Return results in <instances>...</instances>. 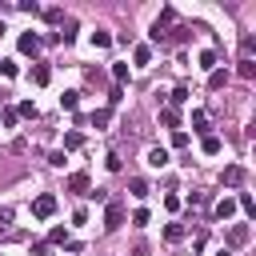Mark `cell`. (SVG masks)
Wrapping results in <instances>:
<instances>
[{
  "mask_svg": "<svg viewBox=\"0 0 256 256\" xmlns=\"http://www.w3.org/2000/svg\"><path fill=\"white\" fill-rule=\"evenodd\" d=\"M124 216H128V212H124V204H120V200H108V204H104V228H108V232H112V228H120V224H124Z\"/></svg>",
  "mask_w": 256,
  "mask_h": 256,
  "instance_id": "obj_3",
  "label": "cell"
},
{
  "mask_svg": "<svg viewBox=\"0 0 256 256\" xmlns=\"http://www.w3.org/2000/svg\"><path fill=\"white\" fill-rule=\"evenodd\" d=\"M184 100H188V88H176V92H172V96H168V108H180V104H184Z\"/></svg>",
  "mask_w": 256,
  "mask_h": 256,
  "instance_id": "obj_25",
  "label": "cell"
},
{
  "mask_svg": "<svg viewBox=\"0 0 256 256\" xmlns=\"http://www.w3.org/2000/svg\"><path fill=\"white\" fill-rule=\"evenodd\" d=\"M184 236H188V228H184V224H168V228H164V240H168V244H180Z\"/></svg>",
  "mask_w": 256,
  "mask_h": 256,
  "instance_id": "obj_13",
  "label": "cell"
},
{
  "mask_svg": "<svg viewBox=\"0 0 256 256\" xmlns=\"http://www.w3.org/2000/svg\"><path fill=\"white\" fill-rule=\"evenodd\" d=\"M60 108H64V112H76V108H80V92H64V96H60Z\"/></svg>",
  "mask_w": 256,
  "mask_h": 256,
  "instance_id": "obj_21",
  "label": "cell"
},
{
  "mask_svg": "<svg viewBox=\"0 0 256 256\" xmlns=\"http://www.w3.org/2000/svg\"><path fill=\"white\" fill-rule=\"evenodd\" d=\"M112 80L124 84V80H128V64H112Z\"/></svg>",
  "mask_w": 256,
  "mask_h": 256,
  "instance_id": "obj_28",
  "label": "cell"
},
{
  "mask_svg": "<svg viewBox=\"0 0 256 256\" xmlns=\"http://www.w3.org/2000/svg\"><path fill=\"white\" fill-rule=\"evenodd\" d=\"M104 164H108V172H120V168H124V164H120V156H116V152H108V156H104Z\"/></svg>",
  "mask_w": 256,
  "mask_h": 256,
  "instance_id": "obj_34",
  "label": "cell"
},
{
  "mask_svg": "<svg viewBox=\"0 0 256 256\" xmlns=\"http://www.w3.org/2000/svg\"><path fill=\"white\" fill-rule=\"evenodd\" d=\"M128 192H132V196H148L152 188H148V180H144V176H132V180H128Z\"/></svg>",
  "mask_w": 256,
  "mask_h": 256,
  "instance_id": "obj_17",
  "label": "cell"
},
{
  "mask_svg": "<svg viewBox=\"0 0 256 256\" xmlns=\"http://www.w3.org/2000/svg\"><path fill=\"white\" fill-rule=\"evenodd\" d=\"M224 84H228V68H212V72H208V88H212V92H220Z\"/></svg>",
  "mask_w": 256,
  "mask_h": 256,
  "instance_id": "obj_9",
  "label": "cell"
},
{
  "mask_svg": "<svg viewBox=\"0 0 256 256\" xmlns=\"http://www.w3.org/2000/svg\"><path fill=\"white\" fill-rule=\"evenodd\" d=\"M212 212H216V220H228V216L236 212V196H224V200H216V208H212Z\"/></svg>",
  "mask_w": 256,
  "mask_h": 256,
  "instance_id": "obj_8",
  "label": "cell"
},
{
  "mask_svg": "<svg viewBox=\"0 0 256 256\" xmlns=\"http://www.w3.org/2000/svg\"><path fill=\"white\" fill-rule=\"evenodd\" d=\"M16 120H20V116H16V108H4V112H0V124H4V128H12Z\"/></svg>",
  "mask_w": 256,
  "mask_h": 256,
  "instance_id": "obj_29",
  "label": "cell"
},
{
  "mask_svg": "<svg viewBox=\"0 0 256 256\" xmlns=\"http://www.w3.org/2000/svg\"><path fill=\"white\" fill-rule=\"evenodd\" d=\"M172 148H188V132L176 128V132H172Z\"/></svg>",
  "mask_w": 256,
  "mask_h": 256,
  "instance_id": "obj_33",
  "label": "cell"
},
{
  "mask_svg": "<svg viewBox=\"0 0 256 256\" xmlns=\"http://www.w3.org/2000/svg\"><path fill=\"white\" fill-rule=\"evenodd\" d=\"M200 148H204V156H216V152H220L224 144H220V136H212V132H208V136L200 140Z\"/></svg>",
  "mask_w": 256,
  "mask_h": 256,
  "instance_id": "obj_16",
  "label": "cell"
},
{
  "mask_svg": "<svg viewBox=\"0 0 256 256\" xmlns=\"http://www.w3.org/2000/svg\"><path fill=\"white\" fill-rule=\"evenodd\" d=\"M256 56V36H244L240 40V60H252Z\"/></svg>",
  "mask_w": 256,
  "mask_h": 256,
  "instance_id": "obj_18",
  "label": "cell"
},
{
  "mask_svg": "<svg viewBox=\"0 0 256 256\" xmlns=\"http://www.w3.org/2000/svg\"><path fill=\"white\" fill-rule=\"evenodd\" d=\"M0 72H4V76H16L20 68H16V60H0Z\"/></svg>",
  "mask_w": 256,
  "mask_h": 256,
  "instance_id": "obj_38",
  "label": "cell"
},
{
  "mask_svg": "<svg viewBox=\"0 0 256 256\" xmlns=\"http://www.w3.org/2000/svg\"><path fill=\"white\" fill-rule=\"evenodd\" d=\"M236 204H240V208H244V212H248V216H252V212H256V200H252V196H248V192H244V196H240V200H236Z\"/></svg>",
  "mask_w": 256,
  "mask_h": 256,
  "instance_id": "obj_36",
  "label": "cell"
},
{
  "mask_svg": "<svg viewBox=\"0 0 256 256\" xmlns=\"http://www.w3.org/2000/svg\"><path fill=\"white\" fill-rule=\"evenodd\" d=\"M88 124H92V128H108V124H112V108H96V112L88 116Z\"/></svg>",
  "mask_w": 256,
  "mask_h": 256,
  "instance_id": "obj_10",
  "label": "cell"
},
{
  "mask_svg": "<svg viewBox=\"0 0 256 256\" xmlns=\"http://www.w3.org/2000/svg\"><path fill=\"white\" fill-rule=\"evenodd\" d=\"M0 36H4V20H0Z\"/></svg>",
  "mask_w": 256,
  "mask_h": 256,
  "instance_id": "obj_41",
  "label": "cell"
},
{
  "mask_svg": "<svg viewBox=\"0 0 256 256\" xmlns=\"http://www.w3.org/2000/svg\"><path fill=\"white\" fill-rule=\"evenodd\" d=\"M64 188H68V192H76V196H88L92 180H88V172H72V176L64 180Z\"/></svg>",
  "mask_w": 256,
  "mask_h": 256,
  "instance_id": "obj_5",
  "label": "cell"
},
{
  "mask_svg": "<svg viewBox=\"0 0 256 256\" xmlns=\"http://www.w3.org/2000/svg\"><path fill=\"white\" fill-rule=\"evenodd\" d=\"M132 224L144 228V224H148V208H136V212H132Z\"/></svg>",
  "mask_w": 256,
  "mask_h": 256,
  "instance_id": "obj_37",
  "label": "cell"
},
{
  "mask_svg": "<svg viewBox=\"0 0 256 256\" xmlns=\"http://www.w3.org/2000/svg\"><path fill=\"white\" fill-rule=\"evenodd\" d=\"M44 20H48V24H60V20H64V12L52 4V8H44Z\"/></svg>",
  "mask_w": 256,
  "mask_h": 256,
  "instance_id": "obj_26",
  "label": "cell"
},
{
  "mask_svg": "<svg viewBox=\"0 0 256 256\" xmlns=\"http://www.w3.org/2000/svg\"><path fill=\"white\" fill-rule=\"evenodd\" d=\"M200 68H204V72H212V68H216V52H212V48H204V52H200Z\"/></svg>",
  "mask_w": 256,
  "mask_h": 256,
  "instance_id": "obj_24",
  "label": "cell"
},
{
  "mask_svg": "<svg viewBox=\"0 0 256 256\" xmlns=\"http://www.w3.org/2000/svg\"><path fill=\"white\" fill-rule=\"evenodd\" d=\"M132 60H136V64H148V60H152V44H136V48H132Z\"/></svg>",
  "mask_w": 256,
  "mask_h": 256,
  "instance_id": "obj_19",
  "label": "cell"
},
{
  "mask_svg": "<svg viewBox=\"0 0 256 256\" xmlns=\"http://www.w3.org/2000/svg\"><path fill=\"white\" fill-rule=\"evenodd\" d=\"M120 100H124V88H120V84H116V88H112V92H108V108H116V104H120Z\"/></svg>",
  "mask_w": 256,
  "mask_h": 256,
  "instance_id": "obj_31",
  "label": "cell"
},
{
  "mask_svg": "<svg viewBox=\"0 0 256 256\" xmlns=\"http://www.w3.org/2000/svg\"><path fill=\"white\" fill-rule=\"evenodd\" d=\"M60 36H64V44H72L76 40V20H64V32Z\"/></svg>",
  "mask_w": 256,
  "mask_h": 256,
  "instance_id": "obj_27",
  "label": "cell"
},
{
  "mask_svg": "<svg viewBox=\"0 0 256 256\" xmlns=\"http://www.w3.org/2000/svg\"><path fill=\"white\" fill-rule=\"evenodd\" d=\"M132 256H148V244H144V240H136V244H132Z\"/></svg>",
  "mask_w": 256,
  "mask_h": 256,
  "instance_id": "obj_39",
  "label": "cell"
},
{
  "mask_svg": "<svg viewBox=\"0 0 256 256\" xmlns=\"http://www.w3.org/2000/svg\"><path fill=\"white\" fill-rule=\"evenodd\" d=\"M40 44H44V40H40L36 32H20V52H24V56H36Z\"/></svg>",
  "mask_w": 256,
  "mask_h": 256,
  "instance_id": "obj_7",
  "label": "cell"
},
{
  "mask_svg": "<svg viewBox=\"0 0 256 256\" xmlns=\"http://www.w3.org/2000/svg\"><path fill=\"white\" fill-rule=\"evenodd\" d=\"M32 216H36V220H52V216H56V196H52V192H40V196L32 200Z\"/></svg>",
  "mask_w": 256,
  "mask_h": 256,
  "instance_id": "obj_2",
  "label": "cell"
},
{
  "mask_svg": "<svg viewBox=\"0 0 256 256\" xmlns=\"http://www.w3.org/2000/svg\"><path fill=\"white\" fill-rule=\"evenodd\" d=\"M172 24H180V16H176V8H164L160 16H156V24H152V40L160 44V40H168V28Z\"/></svg>",
  "mask_w": 256,
  "mask_h": 256,
  "instance_id": "obj_1",
  "label": "cell"
},
{
  "mask_svg": "<svg viewBox=\"0 0 256 256\" xmlns=\"http://www.w3.org/2000/svg\"><path fill=\"white\" fill-rule=\"evenodd\" d=\"M216 256H232V252H228V248H220V252H216Z\"/></svg>",
  "mask_w": 256,
  "mask_h": 256,
  "instance_id": "obj_40",
  "label": "cell"
},
{
  "mask_svg": "<svg viewBox=\"0 0 256 256\" xmlns=\"http://www.w3.org/2000/svg\"><path fill=\"white\" fill-rule=\"evenodd\" d=\"M16 116H24V120H36V104H32V100H20V104H16Z\"/></svg>",
  "mask_w": 256,
  "mask_h": 256,
  "instance_id": "obj_23",
  "label": "cell"
},
{
  "mask_svg": "<svg viewBox=\"0 0 256 256\" xmlns=\"http://www.w3.org/2000/svg\"><path fill=\"white\" fill-rule=\"evenodd\" d=\"M148 164H152V168H164V164H168V148H160V144L148 148Z\"/></svg>",
  "mask_w": 256,
  "mask_h": 256,
  "instance_id": "obj_12",
  "label": "cell"
},
{
  "mask_svg": "<svg viewBox=\"0 0 256 256\" xmlns=\"http://www.w3.org/2000/svg\"><path fill=\"white\" fill-rule=\"evenodd\" d=\"M80 144H84L80 132H68V136H64V148H80Z\"/></svg>",
  "mask_w": 256,
  "mask_h": 256,
  "instance_id": "obj_32",
  "label": "cell"
},
{
  "mask_svg": "<svg viewBox=\"0 0 256 256\" xmlns=\"http://www.w3.org/2000/svg\"><path fill=\"white\" fill-rule=\"evenodd\" d=\"M220 180H224V188H240V184L248 180V172H244V164H228Z\"/></svg>",
  "mask_w": 256,
  "mask_h": 256,
  "instance_id": "obj_4",
  "label": "cell"
},
{
  "mask_svg": "<svg viewBox=\"0 0 256 256\" xmlns=\"http://www.w3.org/2000/svg\"><path fill=\"white\" fill-rule=\"evenodd\" d=\"M52 80V68L48 64H32V84H48Z\"/></svg>",
  "mask_w": 256,
  "mask_h": 256,
  "instance_id": "obj_14",
  "label": "cell"
},
{
  "mask_svg": "<svg viewBox=\"0 0 256 256\" xmlns=\"http://www.w3.org/2000/svg\"><path fill=\"white\" fill-rule=\"evenodd\" d=\"M160 124H164V128H180V108H168V104H164V108H160Z\"/></svg>",
  "mask_w": 256,
  "mask_h": 256,
  "instance_id": "obj_11",
  "label": "cell"
},
{
  "mask_svg": "<svg viewBox=\"0 0 256 256\" xmlns=\"http://www.w3.org/2000/svg\"><path fill=\"white\" fill-rule=\"evenodd\" d=\"M192 132H204V136H208V112H204V108L192 112Z\"/></svg>",
  "mask_w": 256,
  "mask_h": 256,
  "instance_id": "obj_15",
  "label": "cell"
},
{
  "mask_svg": "<svg viewBox=\"0 0 256 256\" xmlns=\"http://www.w3.org/2000/svg\"><path fill=\"white\" fill-rule=\"evenodd\" d=\"M248 240H252V228H248V224H232V228H228V244H232V248H244Z\"/></svg>",
  "mask_w": 256,
  "mask_h": 256,
  "instance_id": "obj_6",
  "label": "cell"
},
{
  "mask_svg": "<svg viewBox=\"0 0 256 256\" xmlns=\"http://www.w3.org/2000/svg\"><path fill=\"white\" fill-rule=\"evenodd\" d=\"M92 44H96V48H108V44H112V32H108V28H96V32H92Z\"/></svg>",
  "mask_w": 256,
  "mask_h": 256,
  "instance_id": "obj_22",
  "label": "cell"
},
{
  "mask_svg": "<svg viewBox=\"0 0 256 256\" xmlns=\"http://www.w3.org/2000/svg\"><path fill=\"white\" fill-rule=\"evenodd\" d=\"M236 76H240V80H252V76H256V60H240V64H236Z\"/></svg>",
  "mask_w": 256,
  "mask_h": 256,
  "instance_id": "obj_20",
  "label": "cell"
},
{
  "mask_svg": "<svg viewBox=\"0 0 256 256\" xmlns=\"http://www.w3.org/2000/svg\"><path fill=\"white\" fill-rule=\"evenodd\" d=\"M88 200H96V204H108V192H104V188H88Z\"/></svg>",
  "mask_w": 256,
  "mask_h": 256,
  "instance_id": "obj_35",
  "label": "cell"
},
{
  "mask_svg": "<svg viewBox=\"0 0 256 256\" xmlns=\"http://www.w3.org/2000/svg\"><path fill=\"white\" fill-rule=\"evenodd\" d=\"M48 244H68V232H64V228H52V232H48Z\"/></svg>",
  "mask_w": 256,
  "mask_h": 256,
  "instance_id": "obj_30",
  "label": "cell"
}]
</instances>
